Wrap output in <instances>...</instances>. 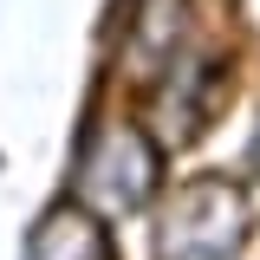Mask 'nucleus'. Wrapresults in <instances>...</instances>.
<instances>
[{
	"instance_id": "f257e3e1",
	"label": "nucleus",
	"mask_w": 260,
	"mask_h": 260,
	"mask_svg": "<svg viewBox=\"0 0 260 260\" xmlns=\"http://www.w3.org/2000/svg\"><path fill=\"white\" fill-rule=\"evenodd\" d=\"M247 234V202L228 182H195L169 208L162 228V260H228Z\"/></svg>"
},
{
	"instance_id": "f03ea898",
	"label": "nucleus",
	"mask_w": 260,
	"mask_h": 260,
	"mask_svg": "<svg viewBox=\"0 0 260 260\" xmlns=\"http://www.w3.org/2000/svg\"><path fill=\"white\" fill-rule=\"evenodd\" d=\"M150 176H156V150L137 137V130H111L98 137V150L85 156V189L111 208H137L150 195Z\"/></svg>"
},
{
	"instance_id": "7ed1b4c3",
	"label": "nucleus",
	"mask_w": 260,
	"mask_h": 260,
	"mask_svg": "<svg viewBox=\"0 0 260 260\" xmlns=\"http://www.w3.org/2000/svg\"><path fill=\"white\" fill-rule=\"evenodd\" d=\"M26 260H111V241H104V228H98L91 215L59 208V215H46V221H39Z\"/></svg>"
}]
</instances>
